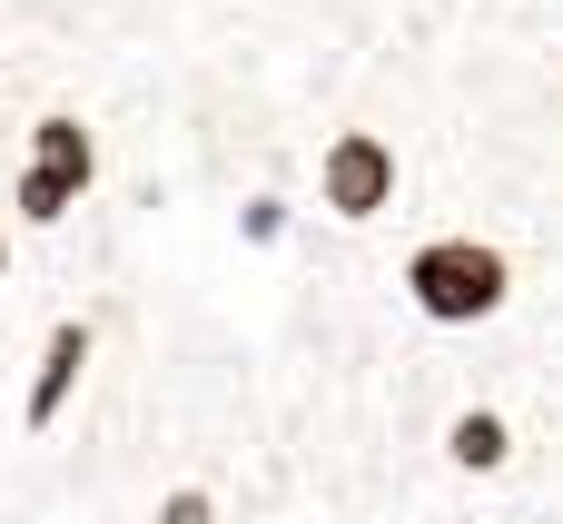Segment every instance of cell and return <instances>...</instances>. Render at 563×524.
Here are the masks:
<instances>
[{
	"mask_svg": "<svg viewBox=\"0 0 563 524\" xmlns=\"http://www.w3.org/2000/svg\"><path fill=\"white\" fill-rule=\"evenodd\" d=\"M396 297L435 337H485V327H505L525 307V248L505 228H475V218L416 228L406 258H396Z\"/></svg>",
	"mask_w": 563,
	"mask_h": 524,
	"instance_id": "cell-1",
	"label": "cell"
},
{
	"mask_svg": "<svg viewBox=\"0 0 563 524\" xmlns=\"http://www.w3.org/2000/svg\"><path fill=\"white\" fill-rule=\"evenodd\" d=\"M435 456H445V476H465V485H515V476H525V456H534L525 406H515V396H495V386L455 396V406H445V426H435Z\"/></svg>",
	"mask_w": 563,
	"mask_h": 524,
	"instance_id": "cell-5",
	"label": "cell"
},
{
	"mask_svg": "<svg viewBox=\"0 0 563 524\" xmlns=\"http://www.w3.org/2000/svg\"><path fill=\"white\" fill-rule=\"evenodd\" d=\"M99 367H109V327H99L89 307H49V317H40V337H30L20 396H10L20 436H40V446H49V436H69V416L89 406Z\"/></svg>",
	"mask_w": 563,
	"mask_h": 524,
	"instance_id": "cell-4",
	"label": "cell"
},
{
	"mask_svg": "<svg viewBox=\"0 0 563 524\" xmlns=\"http://www.w3.org/2000/svg\"><path fill=\"white\" fill-rule=\"evenodd\" d=\"M139 524H228V485L218 476H168Z\"/></svg>",
	"mask_w": 563,
	"mask_h": 524,
	"instance_id": "cell-6",
	"label": "cell"
},
{
	"mask_svg": "<svg viewBox=\"0 0 563 524\" xmlns=\"http://www.w3.org/2000/svg\"><path fill=\"white\" fill-rule=\"evenodd\" d=\"M119 178V149H109V119L89 99H40L20 149H10V218L20 238H59L69 218H89Z\"/></svg>",
	"mask_w": 563,
	"mask_h": 524,
	"instance_id": "cell-2",
	"label": "cell"
},
{
	"mask_svg": "<svg viewBox=\"0 0 563 524\" xmlns=\"http://www.w3.org/2000/svg\"><path fill=\"white\" fill-rule=\"evenodd\" d=\"M307 198L336 228H396L406 198H416V159H406V139L386 119H336L317 139V159H307Z\"/></svg>",
	"mask_w": 563,
	"mask_h": 524,
	"instance_id": "cell-3",
	"label": "cell"
},
{
	"mask_svg": "<svg viewBox=\"0 0 563 524\" xmlns=\"http://www.w3.org/2000/svg\"><path fill=\"white\" fill-rule=\"evenodd\" d=\"M20 248H30V238H20V218L0 208V307H10V287H20Z\"/></svg>",
	"mask_w": 563,
	"mask_h": 524,
	"instance_id": "cell-7",
	"label": "cell"
}]
</instances>
